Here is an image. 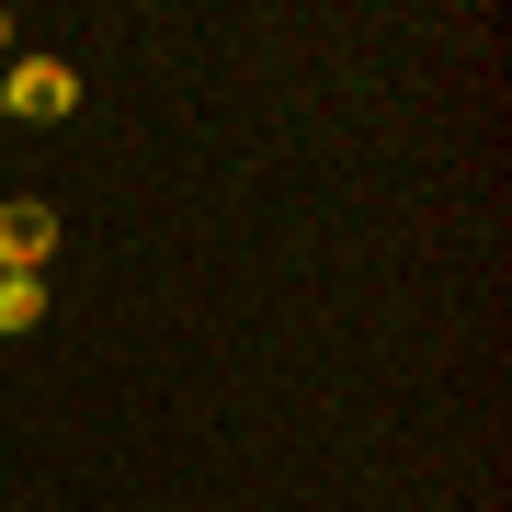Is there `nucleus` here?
<instances>
[{"instance_id": "nucleus-2", "label": "nucleus", "mask_w": 512, "mask_h": 512, "mask_svg": "<svg viewBox=\"0 0 512 512\" xmlns=\"http://www.w3.org/2000/svg\"><path fill=\"white\" fill-rule=\"evenodd\" d=\"M46 251H57V217L35 194L23 205H0V274H46Z\"/></svg>"}, {"instance_id": "nucleus-4", "label": "nucleus", "mask_w": 512, "mask_h": 512, "mask_svg": "<svg viewBox=\"0 0 512 512\" xmlns=\"http://www.w3.org/2000/svg\"><path fill=\"white\" fill-rule=\"evenodd\" d=\"M0 46H12V12H0Z\"/></svg>"}, {"instance_id": "nucleus-1", "label": "nucleus", "mask_w": 512, "mask_h": 512, "mask_svg": "<svg viewBox=\"0 0 512 512\" xmlns=\"http://www.w3.org/2000/svg\"><path fill=\"white\" fill-rule=\"evenodd\" d=\"M69 103H80V69H57V57H23L0 80V114H69Z\"/></svg>"}, {"instance_id": "nucleus-3", "label": "nucleus", "mask_w": 512, "mask_h": 512, "mask_svg": "<svg viewBox=\"0 0 512 512\" xmlns=\"http://www.w3.org/2000/svg\"><path fill=\"white\" fill-rule=\"evenodd\" d=\"M46 319V274H0V330H35Z\"/></svg>"}]
</instances>
